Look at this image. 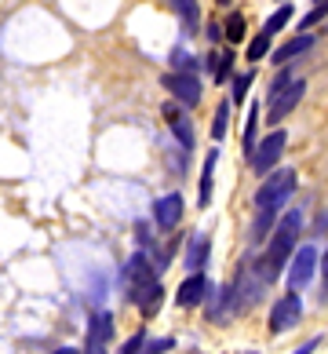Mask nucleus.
Segmentation results:
<instances>
[{"instance_id": "obj_1", "label": "nucleus", "mask_w": 328, "mask_h": 354, "mask_svg": "<svg viewBox=\"0 0 328 354\" xmlns=\"http://www.w3.org/2000/svg\"><path fill=\"white\" fill-rule=\"evenodd\" d=\"M299 227H303V219H299V212H292V216L281 219L278 230H273L267 256L259 259V281H262V285H270L288 263H292V248H296V241H299Z\"/></svg>"}, {"instance_id": "obj_2", "label": "nucleus", "mask_w": 328, "mask_h": 354, "mask_svg": "<svg viewBox=\"0 0 328 354\" xmlns=\"http://www.w3.org/2000/svg\"><path fill=\"white\" fill-rule=\"evenodd\" d=\"M292 190H296V172H292V168H278V172H270L267 179H262V187L255 190L259 212H281L284 201L292 198Z\"/></svg>"}, {"instance_id": "obj_3", "label": "nucleus", "mask_w": 328, "mask_h": 354, "mask_svg": "<svg viewBox=\"0 0 328 354\" xmlns=\"http://www.w3.org/2000/svg\"><path fill=\"white\" fill-rule=\"evenodd\" d=\"M299 318H303V299H299V292H284L278 304L270 307V333L281 336V333L292 329Z\"/></svg>"}, {"instance_id": "obj_4", "label": "nucleus", "mask_w": 328, "mask_h": 354, "mask_svg": "<svg viewBox=\"0 0 328 354\" xmlns=\"http://www.w3.org/2000/svg\"><path fill=\"white\" fill-rule=\"evenodd\" d=\"M313 270H318V248L313 245H303L299 252L292 256V263H288V292H299V288H307Z\"/></svg>"}, {"instance_id": "obj_5", "label": "nucleus", "mask_w": 328, "mask_h": 354, "mask_svg": "<svg viewBox=\"0 0 328 354\" xmlns=\"http://www.w3.org/2000/svg\"><path fill=\"white\" fill-rule=\"evenodd\" d=\"M153 274H157V270H153V263H150V259L142 256V252L128 259V267H124V285H128V296L135 299V304H139V296L146 292L150 285H157Z\"/></svg>"}, {"instance_id": "obj_6", "label": "nucleus", "mask_w": 328, "mask_h": 354, "mask_svg": "<svg viewBox=\"0 0 328 354\" xmlns=\"http://www.w3.org/2000/svg\"><path fill=\"white\" fill-rule=\"evenodd\" d=\"M284 142H288V136L281 132V128H273V132L262 139V142H255V153H252V168L262 176V172H270L273 165L281 161V153H284Z\"/></svg>"}, {"instance_id": "obj_7", "label": "nucleus", "mask_w": 328, "mask_h": 354, "mask_svg": "<svg viewBox=\"0 0 328 354\" xmlns=\"http://www.w3.org/2000/svg\"><path fill=\"white\" fill-rule=\"evenodd\" d=\"M303 95H307V84L303 81H292L278 99H270V110H267V124H281L288 113H292L299 102H303Z\"/></svg>"}, {"instance_id": "obj_8", "label": "nucleus", "mask_w": 328, "mask_h": 354, "mask_svg": "<svg viewBox=\"0 0 328 354\" xmlns=\"http://www.w3.org/2000/svg\"><path fill=\"white\" fill-rule=\"evenodd\" d=\"M161 84L172 91L175 102H182V106H197L201 102V81L193 73H164Z\"/></svg>"}, {"instance_id": "obj_9", "label": "nucleus", "mask_w": 328, "mask_h": 354, "mask_svg": "<svg viewBox=\"0 0 328 354\" xmlns=\"http://www.w3.org/2000/svg\"><path fill=\"white\" fill-rule=\"evenodd\" d=\"M110 339H113V318L106 310H99L95 318H91V325H88V347H84V354H106Z\"/></svg>"}, {"instance_id": "obj_10", "label": "nucleus", "mask_w": 328, "mask_h": 354, "mask_svg": "<svg viewBox=\"0 0 328 354\" xmlns=\"http://www.w3.org/2000/svg\"><path fill=\"white\" fill-rule=\"evenodd\" d=\"M208 296H212V285H208V278H204V274H190V278L179 285L175 304H179V307H197V304H204Z\"/></svg>"}, {"instance_id": "obj_11", "label": "nucleus", "mask_w": 328, "mask_h": 354, "mask_svg": "<svg viewBox=\"0 0 328 354\" xmlns=\"http://www.w3.org/2000/svg\"><path fill=\"white\" fill-rule=\"evenodd\" d=\"M153 219L161 230H175L179 219H182V198L179 194H164V198L153 205Z\"/></svg>"}, {"instance_id": "obj_12", "label": "nucleus", "mask_w": 328, "mask_h": 354, "mask_svg": "<svg viewBox=\"0 0 328 354\" xmlns=\"http://www.w3.org/2000/svg\"><path fill=\"white\" fill-rule=\"evenodd\" d=\"M215 165H219V150H208V153H204V172H201V190H197V205H201V208H208V205H212Z\"/></svg>"}, {"instance_id": "obj_13", "label": "nucleus", "mask_w": 328, "mask_h": 354, "mask_svg": "<svg viewBox=\"0 0 328 354\" xmlns=\"http://www.w3.org/2000/svg\"><path fill=\"white\" fill-rule=\"evenodd\" d=\"M208 252H212V241H208V234H193L190 238V248H186V267L193 274H201L204 263H208Z\"/></svg>"}, {"instance_id": "obj_14", "label": "nucleus", "mask_w": 328, "mask_h": 354, "mask_svg": "<svg viewBox=\"0 0 328 354\" xmlns=\"http://www.w3.org/2000/svg\"><path fill=\"white\" fill-rule=\"evenodd\" d=\"M310 48H313V33H299L296 41H288L284 48H278V51H273V62H278V66H284L288 59L303 55V51H310Z\"/></svg>"}, {"instance_id": "obj_15", "label": "nucleus", "mask_w": 328, "mask_h": 354, "mask_svg": "<svg viewBox=\"0 0 328 354\" xmlns=\"http://www.w3.org/2000/svg\"><path fill=\"white\" fill-rule=\"evenodd\" d=\"M172 8L182 19V26H186V33H197V26H201V8H197V0H172Z\"/></svg>"}, {"instance_id": "obj_16", "label": "nucleus", "mask_w": 328, "mask_h": 354, "mask_svg": "<svg viewBox=\"0 0 328 354\" xmlns=\"http://www.w3.org/2000/svg\"><path fill=\"white\" fill-rule=\"evenodd\" d=\"M161 299H164V288H161V285H150L146 292L139 296V310H142V318H153V314L161 310Z\"/></svg>"}, {"instance_id": "obj_17", "label": "nucleus", "mask_w": 328, "mask_h": 354, "mask_svg": "<svg viewBox=\"0 0 328 354\" xmlns=\"http://www.w3.org/2000/svg\"><path fill=\"white\" fill-rule=\"evenodd\" d=\"M255 136H259V106L248 110V121H244V153H248V161H252V153H255Z\"/></svg>"}, {"instance_id": "obj_18", "label": "nucleus", "mask_w": 328, "mask_h": 354, "mask_svg": "<svg viewBox=\"0 0 328 354\" xmlns=\"http://www.w3.org/2000/svg\"><path fill=\"white\" fill-rule=\"evenodd\" d=\"M208 62H212V77L222 84V81L230 77V70H233V51H215V55L208 59Z\"/></svg>"}, {"instance_id": "obj_19", "label": "nucleus", "mask_w": 328, "mask_h": 354, "mask_svg": "<svg viewBox=\"0 0 328 354\" xmlns=\"http://www.w3.org/2000/svg\"><path fill=\"white\" fill-rule=\"evenodd\" d=\"M172 136L179 139L182 150H193V128H190L186 117H175V121H172Z\"/></svg>"}, {"instance_id": "obj_20", "label": "nucleus", "mask_w": 328, "mask_h": 354, "mask_svg": "<svg viewBox=\"0 0 328 354\" xmlns=\"http://www.w3.org/2000/svg\"><path fill=\"white\" fill-rule=\"evenodd\" d=\"M288 19H292V8H278V11H273V15L267 19V26H262V33H267V37L281 33L284 26H288Z\"/></svg>"}, {"instance_id": "obj_21", "label": "nucleus", "mask_w": 328, "mask_h": 354, "mask_svg": "<svg viewBox=\"0 0 328 354\" xmlns=\"http://www.w3.org/2000/svg\"><path fill=\"white\" fill-rule=\"evenodd\" d=\"M267 51H270V37H267V33L252 37V44H248V62H259Z\"/></svg>"}, {"instance_id": "obj_22", "label": "nucleus", "mask_w": 328, "mask_h": 354, "mask_svg": "<svg viewBox=\"0 0 328 354\" xmlns=\"http://www.w3.org/2000/svg\"><path fill=\"white\" fill-rule=\"evenodd\" d=\"M226 121H230V99L219 102V110H215V124H212V136H215V139L226 136Z\"/></svg>"}, {"instance_id": "obj_23", "label": "nucleus", "mask_w": 328, "mask_h": 354, "mask_svg": "<svg viewBox=\"0 0 328 354\" xmlns=\"http://www.w3.org/2000/svg\"><path fill=\"white\" fill-rule=\"evenodd\" d=\"M226 41H230V44L244 41V15H230V19H226Z\"/></svg>"}, {"instance_id": "obj_24", "label": "nucleus", "mask_w": 328, "mask_h": 354, "mask_svg": "<svg viewBox=\"0 0 328 354\" xmlns=\"http://www.w3.org/2000/svg\"><path fill=\"white\" fill-rule=\"evenodd\" d=\"M172 66H179V73H193V70H197V59L186 55L182 48H175V51H172Z\"/></svg>"}, {"instance_id": "obj_25", "label": "nucleus", "mask_w": 328, "mask_h": 354, "mask_svg": "<svg viewBox=\"0 0 328 354\" xmlns=\"http://www.w3.org/2000/svg\"><path fill=\"white\" fill-rule=\"evenodd\" d=\"M288 84H292V70H281L278 77H273V84H270V95H267V99H278Z\"/></svg>"}, {"instance_id": "obj_26", "label": "nucleus", "mask_w": 328, "mask_h": 354, "mask_svg": "<svg viewBox=\"0 0 328 354\" xmlns=\"http://www.w3.org/2000/svg\"><path fill=\"white\" fill-rule=\"evenodd\" d=\"M172 347H175V339L164 336V339H150V344L142 347V354H164V351H172Z\"/></svg>"}, {"instance_id": "obj_27", "label": "nucleus", "mask_w": 328, "mask_h": 354, "mask_svg": "<svg viewBox=\"0 0 328 354\" xmlns=\"http://www.w3.org/2000/svg\"><path fill=\"white\" fill-rule=\"evenodd\" d=\"M325 15H328V0H313V11H310V15L303 19V26L310 30V26H313V22H321Z\"/></svg>"}, {"instance_id": "obj_28", "label": "nucleus", "mask_w": 328, "mask_h": 354, "mask_svg": "<svg viewBox=\"0 0 328 354\" xmlns=\"http://www.w3.org/2000/svg\"><path fill=\"white\" fill-rule=\"evenodd\" d=\"M248 84H252V70L241 73L238 81H233V95H230V99H233V102H241V99H244V91H248Z\"/></svg>"}, {"instance_id": "obj_29", "label": "nucleus", "mask_w": 328, "mask_h": 354, "mask_svg": "<svg viewBox=\"0 0 328 354\" xmlns=\"http://www.w3.org/2000/svg\"><path fill=\"white\" fill-rule=\"evenodd\" d=\"M142 344H146V336H142V333H135V336H131L128 344L121 347V354H139V351H142Z\"/></svg>"}, {"instance_id": "obj_30", "label": "nucleus", "mask_w": 328, "mask_h": 354, "mask_svg": "<svg viewBox=\"0 0 328 354\" xmlns=\"http://www.w3.org/2000/svg\"><path fill=\"white\" fill-rule=\"evenodd\" d=\"M164 117H168V124H172L175 117H182V113H179V106H175V102H164Z\"/></svg>"}, {"instance_id": "obj_31", "label": "nucleus", "mask_w": 328, "mask_h": 354, "mask_svg": "<svg viewBox=\"0 0 328 354\" xmlns=\"http://www.w3.org/2000/svg\"><path fill=\"white\" fill-rule=\"evenodd\" d=\"M313 347H318V339H307V344H303V347H299L296 354H313Z\"/></svg>"}, {"instance_id": "obj_32", "label": "nucleus", "mask_w": 328, "mask_h": 354, "mask_svg": "<svg viewBox=\"0 0 328 354\" xmlns=\"http://www.w3.org/2000/svg\"><path fill=\"white\" fill-rule=\"evenodd\" d=\"M321 274L328 278V248H325V256H321Z\"/></svg>"}, {"instance_id": "obj_33", "label": "nucleus", "mask_w": 328, "mask_h": 354, "mask_svg": "<svg viewBox=\"0 0 328 354\" xmlns=\"http://www.w3.org/2000/svg\"><path fill=\"white\" fill-rule=\"evenodd\" d=\"M55 354H77L73 347H62V351H55Z\"/></svg>"}, {"instance_id": "obj_34", "label": "nucleus", "mask_w": 328, "mask_h": 354, "mask_svg": "<svg viewBox=\"0 0 328 354\" xmlns=\"http://www.w3.org/2000/svg\"><path fill=\"white\" fill-rule=\"evenodd\" d=\"M219 4H222V8H226V4H230V0H219Z\"/></svg>"}]
</instances>
